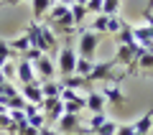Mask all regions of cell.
I'll use <instances>...</instances> for the list:
<instances>
[{
    "label": "cell",
    "mask_w": 153,
    "mask_h": 135,
    "mask_svg": "<svg viewBox=\"0 0 153 135\" xmlns=\"http://www.w3.org/2000/svg\"><path fill=\"white\" fill-rule=\"evenodd\" d=\"M41 112L46 115V120H49V128H51V122H59V117L64 115V102H61L59 97H56V99H44V105H41Z\"/></svg>",
    "instance_id": "obj_7"
},
{
    "label": "cell",
    "mask_w": 153,
    "mask_h": 135,
    "mask_svg": "<svg viewBox=\"0 0 153 135\" xmlns=\"http://www.w3.org/2000/svg\"><path fill=\"white\" fill-rule=\"evenodd\" d=\"M59 84H61V89H74V92H76L79 87H84V79H82V76H76V74H71V76H64Z\"/></svg>",
    "instance_id": "obj_21"
},
{
    "label": "cell",
    "mask_w": 153,
    "mask_h": 135,
    "mask_svg": "<svg viewBox=\"0 0 153 135\" xmlns=\"http://www.w3.org/2000/svg\"><path fill=\"white\" fill-rule=\"evenodd\" d=\"M56 3H61V5H66V8H71V5H74V0H56Z\"/></svg>",
    "instance_id": "obj_38"
},
{
    "label": "cell",
    "mask_w": 153,
    "mask_h": 135,
    "mask_svg": "<svg viewBox=\"0 0 153 135\" xmlns=\"http://www.w3.org/2000/svg\"><path fill=\"white\" fill-rule=\"evenodd\" d=\"M89 0H74V5H87Z\"/></svg>",
    "instance_id": "obj_39"
},
{
    "label": "cell",
    "mask_w": 153,
    "mask_h": 135,
    "mask_svg": "<svg viewBox=\"0 0 153 135\" xmlns=\"http://www.w3.org/2000/svg\"><path fill=\"white\" fill-rule=\"evenodd\" d=\"M84 102H87V110L92 115L105 112V97H102V92H89L87 97H84Z\"/></svg>",
    "instance_id": "obj_12"
},
{
    "label": "cell",
    "mask_w": 153,
    "mask_h": 135,
    "mask_svg": "<svg viewBox=\"0 0 153 135\" xmlns=\"http://www.w3.org/2000/svg\"><path fill=\"white\" fill-rule=\"evenodd\" d=\"M115 61H94L92 66V74L84 76V84L87 82H105V84H120L123 79H125V74H115Z\"/></svg>",
    "instance_id": "obj_1"
},
{
    "label": "cell",
    "mask_w": 153,
    "mask_h": 135,
    "mask_svg": "<svg viewBox=\"0 0 153 135\" xmlns=\"http://www.w3.org/2000/svg\"><path fill=\"white\" fill-rule=\"evenodd\" d=\"M123 18L120 16H107V33H112V36H117L120 33V28H123Z\"/></svg>",
    "instance_id": "obj_27"
},
{
    "label": "cell",
    "mask_w": 153,
    "mask_h": 135,
    "mask_svg": "<svg viewBox=\"0 0 153 135\" xmlns=\"http://www.w3.org/2000/svg\"><path fill=\"white\" fill-rule=\"evenodd\" d=\"M105 122H107V117H105V112H100V115H92V117H89V125H87V128H84V133H97V130L100 128H102V125Z\"/></svg>",
    "instance_id": "obj_23"
},
{
    "label": "cell",
    "mask_w": 153,
    "mask_h": 135,
    "mask_svg": "<svg viewBox=\"0 0 153 135\" xmlns=\"http://www.w3.org/2000/svg\"><path fill=\"white\" fill-rule=\"evenodd\" d=\"M41 56H46V54H41L38 49H28L26 54H21V59H26V61H31V64H36V61L41 59Z\"/></svg>",
    "instance_id": "obj_31"
},
{
    "label": "cell",
    "mask_w": 153,
    "mask_h": 135,
    "mask_svg": "<svg viewBox=\"0 0 153 135\" xmlns=\"http://www.w3.org/2000/svg\"><path fill=\"white\" fill-rule=\"evenodd\" d=\"M61 102H64V112L66 115H79L84 107H87V102H84V97L79 92H74V89H61Z\"/></svg>",
    "instance_id": "obj_3"
},
{
    "label": "cell",
    "mask_w": 153,
    "mask_h": 135,
    "mask_svg": "<svg viewBox=\"0 0 153 135\" xmlns=\"http://www.w3.org/2000/svg\"><path fill=\"white\" fill-rule=\"evenodd\" d=\"M16 76H18V82H23V84H41V79L36 76V66H33L31 61H26V59L18 61Z\"/></svg>",
    "instance_id": "obj_6"
},
{
    "label": "cell",
    "mask_w": 153,
    "mask_h": 135,
    "mask_svg": "<svg viewBox=\"0 0 153 135\" xmlns=\"http://www.w3.org/2000/svg\"><path fill=\"white\" fill-rule=\"evenodd\" d=\"M115 135H135V128H133V122L117 125V133H115Z\"/></svg>",
    "instance_id": "obj_34"
},
{
    "label": "cell",
    "mask_w": 153,
    "mask_h": 135,
    "mask_svg": "<svg viewBox=\"0 0 153 135\" xmlns=\"http://www.w3.org/2000/svg\"><path fill=\"white\" fill-rule=\"evenodd\" d=\"M66 13H69V8H66V5H61V3H54V5H51V10H49V16H46V18H49L51 23H56V21H61V18H64Z\"/></svg>",
    "instance_id": "obj_24"
},
{
    "label": "cell",
    "mask_w": 153,
    "mask_h": 135,
    "mask_svg": "<svg viewBox=\"0 0 153 135\" xmlns=\"http://www.w3.org/2000/svg\"><path fill=\"white\" fill-rule=\"evenodd\" d=\"M3 5H18V3H23V0H0Z\"/></svg>",
    "instance_id": "obj_37"
},
{
    "label": "cell",
    "mask_w": 153,
    "mask_h": 135,
    "mask_svg": "<svg viewBox=\"0 0 153 135\" xmlns=\"http://www.w3.org/2000/svg\"><path fill=\"white\" fill-rule=\"evenodd\" d=\"M56 46H59V41H56V36H54V31H51V26L41 23V54H54Z\"/></svg>",
    "instance_id": "obj_8"
},
{
    "label": "cell",
    "mask_w": 153,
    "mask_h": 135,
    "mask_svg": "<svg viewBox=\"0 0 153 135\" xmlns=\"http://www.w3.org/2000/svg\"><path fill=\"white\" fill-rule=\"evenodd\" d=\"M41 92H44V99H56L61 97V84L59 82H41Z\"/></svg>",
    "instance_id": "obj_15"
},
{
    "label": "cell",
    "mask_w": 153,
    "mask_h": 135,
    "mask_svg": "<svg viewBox=\"0 0 153 135\" xmlns=\"http://www.w3.org/2000/svg\"><path fill=\"white\" fill-rule=\"evenodd\" d=\"M117 46H130V43H135V38H133V26L130 23H123L120 33H117Z\"/></svg>",
    "instance_id": "obj_17"
},
{
    "label": "cell",
    "mask_w": 153,
    "mask_h": 135,
    "mask_svg": "<svg viewBox=\"0 0 153 135\" xmlns=\"http://www.w3.org/2000/svg\"><path fill=\"white\" fill-rule=\"evenodd\" d=\"M28 125H31V128H36V130L46 128V115L38 112V115H33V117H28Z\"/></svg>",
    "instance_id": "obj_30"
},
{
    "label": "cell",
    "mask_w": 153,
    "mask_h": 135,
    "mask_svg": "<svg viewBox=\"0 0 153 135\" xmlns=\"http://www.w3.org/2000/svg\"><path fill=\"white\" fill-rule=\"evenodd\" d=\"M3 76H5V82H10L13 76H16V66H13L10 61H5V64H3Z\"/></svg>",
    "instance_id": "obj_33"
},
{
    "label": "cell",
    "mask_w": 153,
    "mask_h": 135,
    "mask_svg": "<svg viewBox=\"0 0 153 135\" xmlns=\"http://www.w3.org/2000/svg\"><path fill=\"white\" fill-rule=\"evenodd\" d=\"M38 135H59V130H51L49 125H46V128H41V130H38Z\"/></svg>",
    "instance_id": "obj_35"
},
{
    "label": "cell",
    "mask_w": 153,
    "mask_h": 135,
    "mask_svg": "<svg viewBox=\"0 0 153 135\" xmlns=\"http://www.w3.org/2000/svg\"><path fill=\"white\" fill-rule=\"evenodd\" d=\"M97 41H100V36L97 33H92L89 28H84L82 31V36H79V59H89V61H94V54H97Z\"/></svg>",
    "instance_id": "obj_2"
},
{
    "label": "cell",
    "mask_w": 153,
    "mask_h": 135,
    "mask_svg": "<svg viewBox=\"0 0 153 135\" xmlns=\"http://www.w3.org/2000/svg\"><path fill=\"white\" fill-rule=\"evenodd\" d=\"M92 66H94V61H89V59H76V69H74V74L84 79V76L92 74Z\"/></svg>",
    "instance_id": "obj_22"
},
{
    "label": "cell",
    "mask_w": 153,
    "mask_h": 135,
    "mask_svg": "<svg viewBox=\"0 0 153 135\" xmlns=\"http://www.w3.org/2000/svg\"><path fill=\"white\" fill-rule=\"evenodd\" d=\"M0 112H8V110H5V107H3V105H0Z\"/></svg>",
    "instance_id": "obj_40"
},
{
    "label": "cell",
    "mask_w": 153,
    "mask_h": 135,
    "mask_svg": "<svg viewBox=\"0 0 153 135\" xmlns=\"http://www.w3.org/2000/svg\"><path fill=\"white\" fill-rule=\"evenodd\" d=\"M120 13V0H102V16H117Z\"/></svg>",
    "instance_id": "obj_26"
},
{
    "label": "cell",
    "mask_w": 153,
    "mask_h": 135,
    "mask_svg": "<svg viewBox=\"0 0 153 135\" xmlns=\"http://www.w3.org/2000/svg\"><path fill=\"white\" fill-rule=\"evenodd\" d=\"M33 66H36V76H38L41 82H51V79H54L56 66L51 64V59H49V56H41V59H38Z\"/></svg>",
    "instance_id": "obj_9"
},
{
    "label": "cell",
    "mask_w": 153,
    "mask_h": 135,
    "mask_svg": "<svg viewBox=\"0 0 153 135\" xmlns=\"http://www.w3.org/2000/svg\"><path fill=\"white\" fill-rule=\"evenodd\" d=\"M56 128H59V133H64V135H76V133H84V128H82V120H79V115H66V112L59 117Z\"/></svg>",
    "instance_id": "obj_5"
},
{
    "label": "cell",
    "mask_w": 153,
    "mask_h": 135,
    "mask_svg": "<svg viewBox=\"0 0 153 135\" xmlns=\"http://www.w3.org/2000/svg\"><path fill=\"white\" fill-rule=\"evenodd\" d=\"M56 0H31V13H33V21H44L46 16H49L51 5H54Z\"/></svg>",
    "instance_id": "obj_11"
},
{
    "label": "cell",
    "mask_w": 153,
    "mask_h": 135,
    "mask_svg": "<svg viewBox=\"0 0 153 135\" xmlns=\"http://www.w3.org/2000/svg\"><path fill=\"white\" fill-rule=\"evenodd\" d=\"M135 135H138V133H135Z\"/></svg>",
    "instance_id": "obj_41"
},
{
    "label": "cell",
    "mask_w": 153,
    "mask_h": 135,
    "mask_svg": "<svg viewBox=\"0 0 153 135\" xmlns=\"http://www.w3.org/2000/svg\"><path fill=\"white\" fill-rule=\"evenodd\" d=\"M76 51L71 49V43H66L64 49L59 51V71H61V76H71L74 74V69H76Z\"/></svg>",
    "instance_id": "obj_4"
},
{
    "label": "cell",
    "mask_w": 153,
    "mask_h": 135,
    "mask_svg": "<svg viewBox=\"0 0 153 135\" xmlns=\"http://www.w3.org/2000/svg\"><path fill=\"white\" fill-rule=\"evenodd\" d=\"M133 128H135L138 135H148V133H151V128H153V112H146L140 120H135Z\"/></svg>",
    "instance_id": "obj_16"
},
{
    "label": "cell",
    "mask_w": 153,
    "mask_h": 135,
    "mask_svg": "<svg viewBox=\"0 0 153 135\" xmlns=\"http://www.w3.org/2000/svg\"><path fill=\"white\" fill-rule=\"evenodd\" d=\"M102 97H105V102H112V105H123V102H125V94L120 92V87H117V84H105Z\"/></svg>",
    "instance_id": "obj_13"
},
{
    "label": "cell",
    "mask_w": 153,
    "mask_h": 135,
    "mask_svg": "<svg viewBox=\"0 0 153 135\" xmlns=\"http://www.w3.org/2000/svg\"><path fill=\"white\" fill-rule=\"evenodd\" d=\"M87 13H94V16H102V0H89L87 5Z\"/></svg>",
    "instance_id": "obj_32"
},
{
    "label": "cell",
    "mask_w": 153,
    "mask_h": 135,
    "mask_svg": "<svg viewBox=\"0 0 153 135\" xmlns=\"http://www.w3.org/2000/svg\"><path fill=\"white\" fill-rule=\"evenodd\" d=\"M69 13H71V21H74V26H76V28H82V26H84V18H87V8H84V5H71Z\"/></svg>",
    "instance_id": "obj_20"
},
{
    "label": "cell",
    "mask_w": 153,
    "mask_h": 135,
    "mask_svg": "<svg viewBox=\"0 0 153 135\" xmlns=\"http://www.w3.org/2000/svg\"><path fill=\"white\" fill-rule=\"evenodd\" d=\"M13 56H18V54L10 49V46H8V41H3V38H0V66L5 64V61H10Z\"/></svg>",
    "instance_id": "obj_28"
},
{
    "label": "cell",
    "mask_w": 153,
    "mask_h": 135,
    "mask_svg": "<svg viewBox=\"0 0 153 135\" xmlns=\"http://www.w3.org/2000/svg\"><path fill=\"white\" fill-rule=\"evenodd\" d=\"M8 46H10V49L21 56V54H26V51L31 49V41H28L26 33H23V36H18V38H13V41H8Z\"/></svg>",
    "instance_id": "obj_19"
},
{
    "label": "cell",
    "mask_w": 153,
    "mask_h": 135,
    "mask_svg": "<svg viewBox=\"0 0 153 135\" xmlns=\"http://www.w3.org/2000/svg\"><path fill=\"white\" fill-rule=\"evenodd\" d=\"M21 97L26 99L28 105H44V92H41V84H23V92Z\"/></svg>",
    "instance_id": "obj_10"
},
{
    "label": "cell",
    "mask_w": 153,
    "mask_h": 135,
    "mask_svg": "<svg viewBox=\"0 0 153 135\" xmlns=\"http://www.w3.org/2000/svg\"><path fill=\"white\" fill-rule=\"evenodd\" d=\"M143 18H146V26L153 31V13H148V10H146V13H143Z\"/></svg>",
    "instance_id": "obj_36"
},
{
    "label": "cell",
    "mask_w": 153,
    "mask_h": 135,
    "mask_svg": "<svg viewBox=\"0 0 153 135\" xmlns=\"http://www.w3.org/2000/svg\"><path fill=\"white\" fill-rule=\"evenodd\" d=\"M153 71V54H143L140 59H138V76H148Z\"/></svg>",
    "instance_id": "obj_18"
},
{
    "label": "cell",
    "mask_w": 153,
    "mask_h": 135,
    "mask_svg": "<svg viewBox=\"0 0 153 135\" xmlns=\"http://www.w3.org/2000/svg\"><path fill=\"white\" fill-rule=\"evenodd\" d=\"M92 33H97V36H102V33H107V16H94L92 21V28H89Z\"/></svg>",
    "instance_id": "obj_25"
},
{
    "label": "cell",
    "mask_w": 153,
    "mask_h": 135,
    "mask_svg": "<svg viewBox=\"0 0 153 135\" xmlns=\"http://www.w3.org/2000/svg\"><path fill=\"white\" fill-rule=\"evenodd\" d=\"M115 133H117V122H115V120H107L94 135H115Z\"/></svg>",
    "instance_id": "obj_29"
},
{
    "label": "cell",
    "mask_w": 153,
    "mask_h": 135,
    "mask_svg": "<svg viewBox=\"0 0 153 135\" xmlns=\"http://www.w3.org/2000/svg\"><path fill=\"white\" fill-rule=\"evenodd\" d=\"M26 38L31 41V49H38V51H41V23H36V21L28 23V28H26Z\"/></svg>",
    "instance_id": "obj_14"
}]
</instances>
